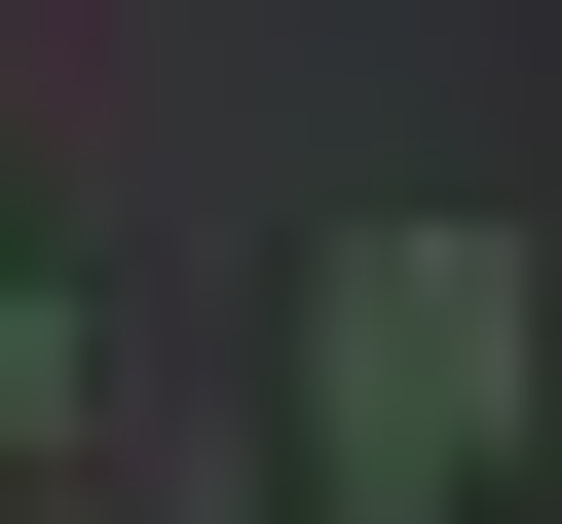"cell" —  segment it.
<instances>
[{
  "label": "cell",
  "instance_id": "1",
  "mask_svg": "<svg viewBox=\"0 0 562 524\" xmlns=\"http://www.w3.org/2000/svg\"><path fill=\"white\" fill-rule=\"evenodd\" d=\"M301 449H338V524H413V487L525 449V262L487 225H375L338 300H301Z\"/></svg>",
  "mask_w": 562,
  "mask_h": 524
},
{
  "label": "cell",
  "instance_id": "2",
  "mask_svg": "<svg viewBox=\"0 0 562 524\" xmlns=\"http://www.w3.org/2000/svg\"><path fill=\"white\" fill-rule=\"evenodd\" d=\"M38 375H76V300H38V262H0V449H38Z\"/></svg>",
  "mask_w": 562,
  "mask_h": 524
}]
</instances>
